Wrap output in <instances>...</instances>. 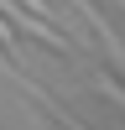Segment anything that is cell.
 Instances as JSON below:
<instances>
[{
  "instance_id": "cell-1",
  "label": "cell",
  "mask_w": 125,
  "mask_h": 130,
  "mask_svg": "<svg viewBox=\"0 0 125 130\" xmlns=\"http://www.w3.org/2000/svg\"><path fill=\"white\" fill-rule=\"evenodd\" d=\"M5 16H16V26H10V31H21V37H37V42H47L52 52H68V37H63L57 26H47V21H37V16H21L16 5H5Z\"/></svg>"
},
{
  "instance_id": "cell-2",
  "label": "cell",
  "mask_w": 125,
  "mask_h": 130,
  "mask_svg": "<svg viewBox=\"0 0 125 130\" xmlns=\"http://www.w3.org/2000/svg\"><path fill=\"white\" fill-rule=\"evenodd\" d=\"M94 83H99V94H110V99H115V104L125 109V89H120V83L110 78V73H94Z\"/></svg>"
},
{
  "instance_id": "cell-3",
  "label": "cell",
  "mask_w": 125,
  "mask_h": 130,
  "mask_svg": "<svg viewBox=\"0 0 125 130\" xmlns=\"http://www.w3.org/2000/svg\"><path fill=\"white\" fill-rule=\"evenodd\" d=\"M21 5H31V16H37V21H47V26H52V5H47V0H21Z\"/></svg>"
},
{
  "instance_id": "cell-4",
  "label": "cell",
  "mask_w": 125,
  "mask_h": 130,
  "mask_svg": "<svg viewBox=\"0 0 125 130\" xmlns=\"http://www.w3.org/2000/svg\"><path fill=\"white\" fill-rule=\"evenodd\" d=\"M0 47H5V52H21V47H16V31H10L5 16H0Z\"/></svg>"
},
{
  "instance_id": "cell-5",
  "label": "cell",
  "mask_w": 125,
  "mask_h": 130,
  "mask_svg": "<svg viewBox=\"0 0 125 130\" xmlns=\"http://www.w3.org/2000/svg\"><path fill=\"white\" fill-rule=\"evenodd\" d=\"M57 120H63V130H89V125H83V120H73L68 109H57Z\"/></svg>"
},
{
  "instance_id": "cell-6",
  "label": "cell",
  "mask_w": 125,
  "mask_h": 130,
  "mask_svg": "<svg viewBox=\"0 0 125 130\" xmlns=\"http://www.w3.org/2000/svg\"><path fill=\"white\" fill-rule=\"evenodd\" d=\"M31 125H37V130H52V125H47V115H31Z\"/></svg>"
},
{
  "instance_id": "cell-7",
  "label": "cell",
  "mask_w": 125,
  "mask_h": 130,
  "mask_svg": "<svg viewBox=\"0 0 125 130\" xmlns=\"http://www.w3.org/2000/svg\"><path fill=\"white\" fill-rule=\"evenodd\" d=\"M115 5H120V10H125V0H115Z\"/></svg>"
}]
</instances>
